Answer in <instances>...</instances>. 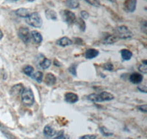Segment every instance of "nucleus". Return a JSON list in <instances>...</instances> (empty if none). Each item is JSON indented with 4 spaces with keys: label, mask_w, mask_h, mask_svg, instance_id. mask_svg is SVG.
Wrapping results in <instances>:
<instances>
[{
    "label": "nucleus",
    "mask_w": 147,
    "mask_h": 139,
    "mask_svg": "<svg viewBox=\"0 0 147 139\" xmlns=\"http://www.w3.org/2000/svg\"><path fill=\"white\" fill-rule=\"evenodd\" d=\"M88 99L93 102H104L110 101L114 99V96L112 94L107 92H102L99 94H91L88 97Z\"/></svg>",
    "instance_id": "obj_1"
},
{
    "label": "nucleus",
    "mask_w": 147,
    "mask_h": 139,
    "mask_svg": "<svg viewBox=\"0 0 147 139\" xmlns=\"http://www.w3.org/2000/svg\"><path fill=\"white\" fill-rule=\"evenodd\" d=\"M25 21L29 25L35 28H40L43 24V20L38 13H30L27 18Z\"/></svg>",
    "instance_id": "obj_2"
},
{
    "label": "nucleus",
    "mask_w": 147,
    "mask_h": 139,
    "mask_svg": "<svg viewBox=\"0 0 147 139\" xmlns=\"http://www.w3.org/2000/svg\"><path fill=\"white\" fill-rule=\"evenodd\" d=\"M22 103L25 106H31L35 103V98L32 90L30 88H24L22 92Z\"/></svg>",
    "instance_id": "obj_3"
},
{
    "label": "nucleus",
    "mask_w": 147,
    "mask_h": 139,
    "mask_svg": "<svg viewBox=\"0 0 147 139\" xmlns=\"http://www.w3.org/2000/svg\"><path fill=\"white\" fill-rule=\"evenodd\" d=\"M115 35L118 38L120 39H129L133 36V34L131 30L126 26H119L115 30Z\"/></svg>",
    "instance_id": "obj_4"
},
{
    "label": "nucleus",
    "mask_w": 147,
    "mask_h": 139,
    "mask_svg": "<svg viewBox=\"0 0 147 139\" xmlns=\"http://www.w3.org/2000/svg\"><path fill=\"white\" fill-rule=\"evenodd\" d=\"M60 15L62 17V19L64 22L69 25H72L75 23L77 21V17L73 12L68 10H64L61 11Z\"/></svg>",
    "instance_id": "obj_5"
},
{
    "label": "nucleus",
    "mask_w": 147,
    "mask_h": 139,
    "mask_svg": "<svg viewBox=\"0 0 147 139\" xmlns=\"http://www.w3.org/2000/svg\"><path fill=\"white\" fill-rule=\"evenodd\" d=\"M18 37L24 43H29L31 40V32L27 27H21L18 31Z\"/></svg>",
    "instance_id": "obj_6"
},
{
    "label": "nucleus",
    "mask_w": 147,
    "mask_h": 139,
    "mask_svg": "<svg viewBox=\"0 0 147 139\" xmlns=\"http://www.w3.org/2000/svg\"><path fill=\"white\" fill-rule=\"evenodd\" d=\"M137 0H124V10L127 12L133 13L136 9Z\"/></svg>",
    "instance_id": "obj_7"
},
{
    "label": "nucleus",
    "mask_w": 147,
    "mask_h": 139,
    "mask_svg": "<svg viewBox=\"0 0 147 139\" xmlns=\"http://www.w3.org/2000/svg\"><path fill=\"white\" fill-rule=\"evenodd\" d=\"M65 100L67 103H75L79 100V97L77 94L72 92H67L65 94Z\"/></svg>",
    "instance_id": "obj_8"
},
{
    "label": "nucleus",
    "mask_w": 147,
    "mask_h": 139,
    "mask_svg": "<svg viewBox=\"0 0 147 139\" xmlns=\"http://www.w3.org/2000/svg\"><path fill=\"white\" fill-rule=\"evenodd\" d=\"M143 78H144V77L141 74L138 73H134L129 77V81L134 84H138L141 83Z\"/></svg>",
    "instance_id": "obj_9"
},
{
    "label": "nucleus",
    "mask_w": 147,
    "mask_h": 139,
    "mask_svg": "<svg viewBox=\"0 0 147 139\" xmlns=\"http://www.w3.org/2000/svg\"><path fill=\"white\" fill-rule=\"evenodd\" d=\"M98 55H99V51L96 49H95V48L88 49L85 53V58L88 59H92L96 57Z\"/></svg>",
    "instance_id": "obj_10"
},
{
    "label": "nucleus",
    "mask_w": 147,
    "mask_h": 139,
    "mask_svg": "<svg viewBox=\"0 0 147 139\" xmlns=\"http://www.w3.org/2000/svg\"><path fill=\"white\" fill-rule=\"evenodd\" d=\"M31 39L34 41L35 43H40L43 40V37H42L41 34L38 32V31H32L31 32Z\"/></svg>",
    "instance_id": "obj_11"
},
{
    "label": "nucleus",
    "mask_w": 147,
    "mask_h": 139,
    "mask_svg": "<svg viewBox=\"0 0 147 139\" xmlns=\"http://www.w3.org/2000/svg\"><path fill=\"white\" fill-rule=\"evenodd\" d=\"M46 84L49 86H52V85L55 84L56 81H57V78L55 76V75L52 73H47L45 78Z\"/></svg>",
    "instance_id": "obj_12"
},
{
    "label": "nucleus",
    "mask_w": 147,
    "mask_h": 139,
    "mask_svg": "<svg viewBox=\"0 0 147 139\" xmlns=\"http://www.w3.org/2000/svg\"><path fill=\"white\" fill-rule=\"evenodd\" d=\"M57 45H59L60 46L65 47L67 45H70L72 44V41L67 37H61L60 39H59L57 42H56Z\"/></svg>",
    "instance_id": "obj_13"
},
{
    "label": "nucleus",
    "mask_w": 147,
    "mask_h": 139,
    "mask_svg": "<svg viewBox=\"0 0 147 139\" xmlns=\"http://www.w3.org/2000/svg\"><path fill=\"white\" fill-rule=\"evenodd\" d=\"M44 133L46 136L50 138L57 134V131L55 130V129H53L50 125H47L44 128Z\"/></svg>",
    "instance_id": "obj_14"
},
{
    "label": "nucleus",
    "mask_w": 147,
    "mask_h": 139,
    "mask_svg": "<svg viewBox=\"0 0 147 139\" xmlns=\"http://www.w3.org/2000/svg\"><path fill=\"white\" fill-rule=\"evenodd\" d=\"M16 15H18V17H20V18H26L30 13V10H29L28 9L22 7V8H19L17 10H16Z\"/></svg>",
    "instance_id": "obj_15"
},
{
    "label": "nucleus",
    "mask_w": 147,
    "mask_h": 139,
    "mask_svg": "<svg viewBox=\"0 0 147 139\" xmlns=\"http://www.w3.org/2000/svg\"><path fill=\"white\" fill-rule=\"evenodd\" d=\"M65 5L70 9H77L80 7V2L79 0H66Z\"/></svg>",
    "instance_id": "obj_16"
},
{
    "label": "nucleus",
    "mask_w": 147,
    "mask_h": 139,
    "mask_svg": "<svg viewBox=\"0 0 147 139\" xmlns=\"http://www.w3.org/2000/svg\"><path fill=\"white\" fill-rule=\"evenodd\" d=\"M118 37L116 35H108L104 38V43L106 44H113V43H115L118 40Z\"/></svg>",
    "instance_id": "obj_17"
},
{
    "label": "nucleus",
    "mask_w": 147,
    "mask_h": 139,
    "mask_svg": "<svg viewBox=\"0 0 147 139\" xmlns=\"http://www.w3.org/2000/svg\"><path fill=\"white\" fill-rule=\"evenodd\" d=\"M45 15L48 19L50 20H56L57 18V15L56 12L55 10H52V9H48L45 11Z\"/></svg>",
    "instance_id": "obj_18"
},
{
    "label": "nucleus",
    "mask_w": 147,
    "mask_h": 139,
    "mask_svg": "<svg viewBox=\"0 0 147 139\" xmlns=\"http://www.w3.org/2000/svg\"><path fill=\"white\" fill-rule=\"evenodd\" d=\"M24 86L22 84H18L15 85L12 87L11 93L14 95H18L19 93H22V90H24Z\"/></svg>",
    "instance_id": "obj_19"
},
{
    "label": "nucleus",
    "mask_w": 147,
    "mask_h": 139,
    "mask_svg": "<svg viewBox=\"0 0 147 139\" xmlns=\"http://www.w3.org/2000/svg\"><path fill=\"white\" fill-rule=\"evenodd\" d=\"M121 54L122 59L124 60H126V61H128V60L130 59L132 56V53L128 49L121 50Z\"/></svg>",
    "instance_id": "obj_20"
},
{
    "label": "nucleus",
    "mask_w": 147,
    "mask_h": 139,
    "mask_svg": "<svg viewBox=\"0 0 147 139\" xmlns=\"http://www.w3.org/2000/svg\"><path fill=\"white\" fill-rule=\"evenodd\" d=\"M34 71V68L31 65H27L24 67L23 72L24 74H26L28 76H32V73Z\"/></svg>",
    "instance_id": "obj_21"
},
{
    "label": "nucleus",
    "mask_w": 147,
    "mask_h": 139,
    "mask_svg": "<svg viewBox=\"0 0 147 139\" xmlns=\"http://www.w3.org/2000/svg\"><path fill=\"white\" fill-rule=\"evenodd\" d=\"M75 23H77V24L78 25L79 28L80 29L81 31H85V28H86V24H85V21H84V20L82 19V18H78V19H77V21H76Z\"/></svg>",
    "instance_id": "obj_22"
},
{
    "label": "nucleus",
    "mask_w": 147,
    "mask_h": 139,
    "mask_svg": "<svg viewBox=\"0 0 147 139\" xmlns=\"http://www.w3.org/2000/svg\"><path fill=\"white\" fill-rule=\"evenodd\" d=\"M51 64H52V61H51V60L48 59H44L43 61L40 62V67L42 68V69H47V68H49V67H50Z\"/></svg>",
    "instance_id": "obj_23"
},
{
    "label": "nucleus",
    "mask_w": 147,
    "mask_h": 139,
    "mask_svg": "<svg viewBox=\"0 0 147 139\" xmlns=\"http://www.w3.org/2000/svg\"><path fill=\"white\" fill-rule=\"evenodd\" d=\"M139 71H140L144 74H146L147 73V61L146 60H144L143 61V64L139 65L138 67Z\"/></svg>",
    "instance_id": "obj_24"
},
{
    "label": "nucleus",
    "mask_w": 147,
    "mask_h": 139,
    "mask_svg": "<svg viewBox=\"0 0 147 139\" xmlns=\"http://www.w3.org/2000/svg\"><path fill=\"white\" fill-rule=\"evenodd\" d=\"M32 78L38 82V83H40L43 80V73L40 71H38L33 75Z\"/></svg>",
    "instance_id": "obj_25"
},
{
    "label": "nucleus",
    "mask_w": 147,
    "mask_h": 139,
    "mask_svg": "<svg viewBox=\"0 0 147 139\" xmlns=\"http://www.w3.org/2000/svg\"><path fill=\"white\" fill-rule=\"evenodd\" d=\"M99 130H100L101 132H102V134L105 136H110L113 135V132L110 131L107 128H105V127H101V128H99Z\"/></svg>",
    "instance_id": "obj_26"
},
{
    "label": "nucleus",
    "mask_w": 147,
    "mask_h": 139,
    "mask_svg": "<svg viewBox=\"0 0 147 139\" xmlns=\"http://www.w3.org/2000/svg\"><path fill=\"white\" fill-rule=\"evenodd\" d=\"M85 2L88 3L89 5L94 6V7H99L101 5L100 1L99 0H85Z\"/></svg>",
    "instance_id": "obj_27"
},
{
    "label": "nucleus",
    "mask_w": 147,
    "mask_h": 139,
    "mask_svg": "<svg viewBox=\"0 0 147 139\" xmlns=\"http://www.w3.org/2000/svg\"><path fill=\"white\" fill-rule=\"evenodd\" d=\"M69 71L71 74H72L73 76H77V70H76V65H72L69 68Z\"/></svg>",
    "instance_id": "obj_28"
},
{
    "label": "nucleus",
    "mask_w": 147,
    "mask_h": 139,
    "mask_svg": "<svg viewBox=\"0 0 147 139\" xmlns=\"http://www.w3.org/2000/svg\"><path fill=\"white\" fill-rule=\"evenodd\" d=\"M80 16L81 18H82L83 20H86L88 18H89V14L87 11H85V10H82L80 12Z\"/></svg>",
    "instance_id": "obj_29"
},
{
    "label": "nucleus",
    "mask_w": 147,
    "mask_h": 139,
    "mask_svg": "<svg viewBox=\"0 0 147 139\" xmlns=\"http://www.w3.org/2000/svg\"><path fill=\"white\" fill-rule=\"evenodd\" d=\"M103 67L105 70H107L111 71V70H113V64H111V63H106V64H105V65H103Z\"/></svg>",
    "instance_id": "obj_30"
},
{
    "label": "nucleus",
    "mask_w": 147,
    "mask_h": 139,
    "mask_svg": "<svg viewBox=\"0 0 147 139\" xmlns=\"http://www.w3.org/2000/svg\"><path fill=\"white\" fill-rule=\"evenodd\" d=\"M96 135H85V136L80 137V139H96Z\"/></svg>",
    "instance_id": "obj_31"
},
{
    "label": "nucleus",
    "mask_w": 147,
    "mask_h": 139,
    "mask_svg": "<svg viewBox=\"0 0 147 139\" xmlns=\"http://www.w3.org/2000/svg\"><path fill=\"white\" fill-rule=\"evenodd\" d=\"M69 136L66 134H61L60 136H57V137H55L53 139H69Z\"/></svg>",
    "instance_id": "obj_32"
},
{
    "label": "nucleus",
    "mask_w": 147,
    "mask_h": 139,
    "mask_svg": "<svg viewBox=\"0 0 147 139\" xmlns=\"http://www.w3.org/2000/svg\"><path fill=\"white\" fill-rule=\"evenodd\" d=\"M138 109L140 110V111H143V112H146V105H141V106H138Z\"/></svg>",
    "instance_id": "obj_33"
},
{
    "label": "nucleus",
    "mask_w": 147,
    "mask_h": 139,
    "mask_svg": "<svg viewBox=\"0 0 147 139\" xmlns=\"http://www.w3.org/2000/svg\"><path fill=\"white\" fill-rule=\"evenodd\" d=\"M138 89L141 92L146 93V86H138Z\"/></svg>",
    "instance_id": "obj_34"
},
{
    "label": "nucleus",
    "mask_w": 147,
    "mask_h": 139,
    "mask_svg": "<svg viewBox=\"0 0 147 139\" xmlns=\"http://www.w3.org/2000/svg\"><path fill=\"white\" fill-rule=\"evenodd\" d=\"M3 37V33H2V30L0 29V40Z\"/></svg>",
    "instance_id": "obj_35"
},
{
    "label": "nucleus",
    "mask_w": 147,
    "mask_h": 139,
    "mask_svg": "<svg viewBox=\"0 0 147 139\" xmlns=\"http://www.w3.org/2000/svg\"><path fill=\"white\" fill-rule=\"evenodd\" d=\"M7 2H17L18 0H6Z\"/></svg>",
    "instance_id": "obj_36"
},
{
    "label": "nucleus",
    "mask_w": 147,
    "mask_h": 139,
    "mask_svg": "<svg viewBox=\"0 0 147 139\" xmlns=\"http://www.w3.org/2000/svg\"><path fill=\"white\" fill-rule=\"evenodd\" d=\"M108 1H110V2H115L116 0H108Z\"/></svg>",
    "instance_id": "obj_37"
},
{
    "label": "nucleus",
    "mask_w": 147,
    "mask_h": 139,
    "mask_svg": "<svg viewBox=\"0 0 147 139\" xmlns=\"http://www.w3.org/2000/svg\"><path fill=\"white\" fill-rule=\"evenodd\" d=\"M27 1H29V2H33L35 0H27Z\"/></svg>",
    "instance_id": "obj_38"
}]
</instances>
